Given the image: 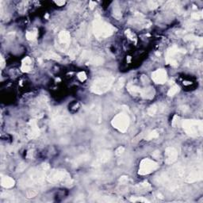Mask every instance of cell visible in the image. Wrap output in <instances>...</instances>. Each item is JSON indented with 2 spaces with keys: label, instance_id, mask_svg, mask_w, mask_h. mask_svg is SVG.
I'll list each match as a JSON object with an SVG mask.
<instances>
[{
  "label": "cell",
  "instance_id": "cell-24",
  "mask_svg": "<svg viewBox=\"0 0 203 203\" xmlns=\"http://www.w3.org/2000/svg\"><path fill=\"white\" fill-rule=\"evenodd\" d=\"M159 136V132H158L157 130H152L151 132H149L148 134L145 136V139L149 141V140L155 139V138H157Z\"/></svg>",
  "mask_w": 203,
  "mask_h": 203
},
{
  "label": "cell",
  "instance_id": "cell-20",
  "mask_svg": "<svg viewBox=\"0 0 203 203\" xmlns=\"http://www.w3.org/2000/svg\"><path fill=\"white\" fill-rule=\"evenodd\" d=\"M164 109V106H162L161 104H155L148 109V113L150 116H154L156 113H158V112L162 111Z\"/></svg>",
  "mask_w": 203,
  "mask_h": 203
},
{
  "label": "cell",
  "instance_id": "cell-39",
  "mask_svg": "<svg viewBox=\"0 0 203 203\" xmlns=\"http://www.w3.org/2000/svg\"><path fill=\"white\" fill-rule=\"evenodd\" d=\"M120 183L122 184H126L128 182V177L127 176H122L119 180Z\"/></svg>",
  "mask_w": 203,
  "mask_h": 203
},
{
  "label": "cell",
  "instance_id": "cell-27",
  "mask_svg": "<svg viewBox=\"0 0 203 203\" xmlns=\"http://www.w3.org/2000/svg\"><path fill=\"white\" fill-rule=\"evenodd\" d=\"M178 90H179V87H178V86H176V85H175V86L172 87L171 89H170L169 90H168V95L169 96H174L175 94L178 93Z\"/></svg>",
  "mask_w": 203,
  "mask_h": 203
},
{
  "label": "cell",
  "instance_id": "cell-38",
  "mask_svg": "<svg viewBox=\"0 0 203 203\" xmlns=\"http://www.w3.org/2000/svg\"><path fill=\"white\" fill-rule=\"evenodd\" d=\"M131 201H143V202H148V201L145 198H132L130 199Z\"/></svg>",
  "mask_w": 203,
  "mask_h": 203
},
{
  "label": "cell",
  "instance_id": "cell-1",
  "mask_svg": "<svg viewBox=\"0 0 203 203\" xmlns=\"http://www.w3.org/2000/svg\"><path fill=\"white\" fill-rule=\"evenodd\" d=\"M48 168L49 166L46 164H42L39 168H34L21 178L20 181V185L25 187L42 183L47 175V171Z\"/></svg>",
  "mask_w": 203,
  "mask_h": 203
},
{
  "label": "cell",
  "instance_id": "cell-18",
  "mask_svg": "<svg viewBox=\"0 0 203 203\" xmlns=\"http://www.w3.org/2000/svg\"><path fill=\"white\" fill-rule=\"evenodd\" d=\"M141 96L144 99H152L154 97V95H155V90H153L152 87H147V88L141 89Z\"/></svg>",
  "mask_w": 203,
  "mask_h": 203
},
{
  "label": "cell",
  "instance_id": "cell-21",
  "mask_svg": "<svg viewBox=\"0 0 203 203\" xmlns=\"http://www.w3.org/2000/svg\"><path fill=\"white\" fill-rule=\"evenodd\" d=\"M127 90L132 95H137L141 94V88H140L139 87H137L136 85H133L132 84V83H129L127 86Z\"/></svg>",
  "mask_w": 203,
  "mask_h": 203
},
{
  "label": "cell",
  "instance_id": "cell-17",
  "mask_svg": "<svg viewBox=\"0 0 203 203\" xmlns=\"http://www.w3.org/2000/svg\"><path fill=\"white\" fill-rule=\"evenodd\" d=\"M14 184H15V182H14V180L12 178H11L9 176H3V175H2V178H1V186L2 187L11 188L12 187H14Z\"/></svg>",
  "mask_w": 203,
  "mask_h": 203
},
{
  "label": "cell",
  "instance_id": "cell-6",
  "mask_svg": "<svg viewBox=\"0 0 203 203\" xmlns=\"http://www.w3.org/2000/svg\"><path fill=\"white\" fill-rule=\"evenodd\" d=\"M130 119L126 113H120L117 114L112 120V126L122 132H126L129 129Z\"/></svg>",
  "mask_w": 203,
  "mask_h": 203
},
{
  "label": "cell",
  "instance_id": "cell-30",
  "mask_svg": "<svg viewBox=\"0 0 203 203\" xmlns=\"http://www.w3.org/2000/svg\"><path fill=\"white\" fill-rule=\"evenodd\" d=\"M113 16L117 18V19H120L122 17V12L121 10L119 9L118 7H113Z\"/></svg>",
  "mask_w": 203,
  "mask_h": 203
},
{
  "label": "cell",
  "instance_id": "cell-13",
  "mask_svg": "<svg viewBox=\"0 0 203 203\" xmlns=\"http://www.w3.org/2000/svg\"><path fill=\"white\" fill-rule=\"evenodd\" d=\"M178 151L173 147H168L165 150V155H166V159H165V163L167 164H172L175 161L177 160L178 158Z\"/></svg>",
  "mask_w": 203,
  "mask_h": 203
},
{
  "label": "cell",
  "instance_id": "cell-9",
  "mask_svg": "<svg viewBox=\"0 0 203 203\" xmlns=\"http://www.w3.org/2000/svg\"><path fill=\"white\" fill-rule=\"evenodd\" d=\"M158 168H159V165L155 161L146 158V159H142L140 164L139 174L142 175H148V174L153 172Z\"/></svg>",
  "mask_w": 203,
  "mask_h": 203
},
{
  "label": "cell",
  "instance_id": "cell-28",
  "mask_svg": "<svg viewBox=\"0 0 203 203\" xmlns=\"http://www.w3.org/2000/svg\"><path fill=\"white\" fill-rule=\"evenodd\" d=\"M136 187L138 188V190H144V191H148V190H149L151 188L150 185L148 182H144V183H141L139 185L136 186Z\"/></svg>",
  "mask_w": 203,
  "mask_h": 203
},
{
  "label": "cell",
  "instance_id": "cell-26",
  "mask_svg": "<svg viewBox=\"0 0 203 203\" xmlns=\"http://www.w3.org/2000/svg\"><path fill=\"white\" fill-rule=\"evenodd\" d=\"M124 84H125V80H124V78H120L118 80V82L115 84V90H121L122 88L123 87Z\"/></svg>",
  "mask_w": 203,
  "mask_h": 203
},
{
  "label": "cell",
  "instance_id": "cell-22",
  "mask_svg": "<svg viewBox=\"0 0 203 203\" xmlns=\"http://www.w3.org/2000/svg\"><path fill=\"white\" fill-rule=\"evenodd\" d=\"M88 63L90 64H94V65H101L104 63V59L102 57H91L89 59Z\"/></svg>",
  "mask_w": 203,
  "mask_h": 203
},
{
  "label": "cell",
  "instance_id": "cell-37",
  "mask_svg": "<svg viewBox=\"0 0 203 203\" xmlns=\"http://www.w3.org/2000/svg\"><path fill=\"white\" fill-rule=\"evenodd\" d=\"M25 168H26V164H23V163H21V164H19L18 166V168H17V171H24V170L25 169Z\"/></svg>",
  "mask_w": 203,
  "mask_h": 203
},
{
  "label": "cell",
  "instance_id": "cell-41",
  "mask_svg": "<svg viewBox=\"0 0 203 203\" xmlns=\"http://www.w3.org/2000/svg\"><path fill=\"white\" fill-rule=\"evenodd\" d=\"M1 62H2V64H1V66H2V67H3V65H4V60H3V59H2V58H1Z\"/></svg>",
  "mask_w": 203,
  "mask_h": 203
},
{
  "label": "cell",
  "instance_id": "cell-34",
  "mask_svg": "<svg viewBox=\"0 0 203 203\" xmlns=\"http://www.w3.org/2000/svg\"><path fill=\"white\" fill-rule=\"evenodd\" d=\"M78 78H79V80H80V81L83 82L87 80V75H86V73H85L84 72H81L78 74Z\"/></svg>",
  "mask_w": 203,
  "mask_h": 203
},
{
  "label": "cell",
  "instance_id": "cell-29",
  "mask_svg": "<svg viewBox=\"0 0 203 203\" xmlns=\"http://www.w3.org/2000/svg\"><path fill=\"white\" fill-rule=\"evenodd\" d=\"M45 57H46V58H51V59H54V60H60V56L57 55V53H53V52H51V53H46Z\"/></svg>",
  "mask_w": 203,
  "mask_h": 203
},
{
  "label": "cell",
  "instance_id": "cell-31",
  "mask_svg": "<svg viewBox=\"0 0 203 203\" xmlns=\"http://www.w3.org/2000/svg\"><path fill=\"white\" fill-rule=\"evenodd\" d=\"M161 2H158V1H149L148 2V7H150L151 9H155L157 7H159Z\"/></svg>",
  "mask_w": 203,
  "mask_h": 203
},
{
  "label": "cell",
  "instance_id": "cell-19",
  "mask_svg": "<svg viewBox=\"0 0 203 203\" xmlns=\"http://www.w3.org/2000/svg\"><path fill=\"white\" fill-rule=\"evenodd\" d=\"M32 68V60L29 57L23 59L21 64V71L24 72H28Z\"/></svg>",
  "mask_w": 203,
  "mask_h": 203
},
{
  "label": "cell",
  "instance_id": "cell-32",
  "mask_svg": "<svg viewBox=\"0 0 203 203\" xmlns=\"http://www.w3.org/2000/svg\"><path fill=\"white\" fill-rule=\"evenodd\" d=\"M126 35L127 36L130 40H132V41H136V36H135V34H133L130 30H126Z\"/></svg>",
  "mask_w": 203,
  "mask_h": 203
},
{
  "label": "cell",
  "instance_id": "cell-10",
  "mask_svg": "<svg viewBox=\"0 0 203 203\" xmlns=\"http://www.w3.org/2000/svg\"><path fill=\"white\" fill-rule=\"evenodd\" d=\"M71 42V36L67 31H61L58 35V42L57 47L58 49L64 51L68 48L69 44Z\"/></svg>",
  "mask_w": 203,
  "mask_h": 203
},
{
  "label": "cell",
  "instance_id": "cell-36",
  "mask_svg": "<svg viewBox=\"0 0 203 203\" xmlns=\"http://www.w3.org/2000/svg\"><path fill=\"white\" fill-rule=\"evenodd\" d=\"M37 194V192L36 191H29L27 192V196L28 198H34Z\"/></svg>",
  "mask_w": 203,
  "mask_h": 203
},
{
  "label": "cell",
  "instance_id": "cell-16",
  "mask_svg": "<svg viewBox=\"0 0 203 203\" xmlns=\"http://www.w3.org/2000/svg\"><path fill=\"white\" fill-rule=\"evenodd\" d=\"M90 156L88 154H83V155H80L79 156H77L76 158H75L74 160L72 161V164L75 167H77L79 165H81L84 163L87 162L90 159Z\"/></svg>",
  "mask_w": 203,
  "mask_h": 203
},
{
  "label": "cell",
  "instance_id": "cell-3",
  "mask_svg": "<svg viewBox=\"0 0 203 203\" xmlns=\"http://www.w3.org/2000/svg\"><path fill=\"white\" fill-rule=\"evenodd\" d=\"M114 77L110 76H101L95 80L90 87V90L96 95H102L110 90L114 83Z\"/></svg>",
  "mask_w": 203,
  "mask_h": 203
},
{
  "label": "cell",
  "instance_id": "cell-15",
  "mask_svg": "<svg viewBox=\"0 0 203 203\" xmlns=\"http://www.w3.org/2000/svg\"><path fill=\"white\" fill-rule=\"evenodd\" d=\"M202 178V170L200 168L199 169L194 170L191 171V173L188 175V176L186 178V182L191 183V182H197V181L201 180Z\"/></svg>",
  "mask_w": 203,
  "mask_h": 203
},
{
  "label": "cell",
  "instance_id": "cell-33",
  "mask_svg": "<svg viewBox=\"0 0 203 203\" xmlns=\"http://www.w3.org/2000/svg\"><path fill=\"white\" fill-rule=\"evenodd\" d=\"M191 17H192V18H194V19L200 20L201 18H202V13L201 12L193 13V14H191Z\"/></svg>",
  "mask_w": 203,
  "mask_h": 203
},
{
  "label": "cell",
  "instance_id": "cell-14",
  "mask_svg": "<svg viewBox=\"0 0 203 203\" xmlns=\"http://www.w3.org/2000/svg\"><path fill=\"white\" fill-rule=\"evenodd\" d=\"M29 132L28 137L30 139H34L37 138L40 135V129L37 126V122L35 120H31L29 123Z\"/></svg>",
  "mask_w": 203,
  "mask_h": 203
},
{
  "label": "cell",
  "instance_id": "cell-35",
  "mask_svg": "<svg viewBox=\"0 0 203 203\" xmlns=\"http://www.w3.org/2000/svg\"><path fill=\"white\" fill-rule=\"evenodd\" d=\"M124 152H125V148L121 146L117 148L116 151H115V154H116L117 155H121L124 153Z\"/></svg>",
  "mask_w": 203,
  "mask_h": 203
},
{
  "label": "cell",
  "instance_id": "cell-11",
  "mask_svg": "<svg viewBox=\"0 0 203 203\" xmlns=\"http://www.w3.org/2000/svg\"><path fill=\"white\" fill-rule=\"evenodd\" d=\"M111 152L109 150H103L99 152L97 155L95 160L94 161V163L92 164V166L98 168V167L101 166L103 164H106L108 161L110 160L111 158Z\"/></svg>",
  "mask_w": 203,
  "mask_h": 203
},
{
  "label": "cell",
  "instance_id": "cell-12",
  "mask_svg": "<svg viewBox=\"0 0 203 203\" xmlns=\"http://www.w3.org/2000/svg\"><path fill=\"white\" fill-rule=\"evenodd\" d=\"M152 79L155 83L163 84L167 81L168 75H167L166 71L164 69H158L152 73Z\"/></svg>",
  "mask_w": 203,
  "mask_h": 203
},
{
  "label": "cell",
  "instance_id": "cell-40",
  "mask_svg": "<svg viewBox=\"0 0 203 203\" xmlns=\"http://www.w3.org/2000/svg\"><path fill=\"white\" fill-rule=\"evenodd\" d=\"M55 2L57 4V5H60V6L64 5V4L65 3V2H64V1H57V2Z\"/></svg>",
  "mask_w": 203,
  "mask_h": 203
},
{
  "label": "cell",
  "instance_id": "cell-25",
  "mask_svg": "<svg viewBox=\"0 0 203 203\" xmlns=\"http://www.w3.org/2000/svg\"><path fill=\"white\" fill-rule=\"evenodd\" d=\"M26 38L28 39V40H30V41H34V39L37 37V30H31V31H28V32L26 33Z\"/></svg>",
  "mask_w": 203,
  "mask_h": 203
},
{
  "label": "cell",
  "instance_id": "cell-2",
  "mask_svg": "<svg viewBox=\"0 0 203 203\" xmlns=\"http://www.w3.org/2000/svg\"><path fill=\"white\" fill-rule=\"evenodd\" d=\"M52 126L58 132H64L72 125V118L63 109L56 108L52 113Z\"/></svg>",
  "mask_w": 203,
  "mask_h": 203
},
{
  "label": "cell",
  "instance_id": "cell-23",
  "mask_svg": "<svg viewBox=\"0 0 203 203\" xmlns=\"http://www.w3.org/2000/svg\"><path fill=\"white\" fill-rule=\"evenodd\" d=\"M184 39H185L186 41H196L197 44H199L200 47H201V44H202V39H201V37H195V36H194V35H188V36H186V37H184Z\"/></svg>",
  "mask_w": 203,
  "mask_h": 203
},
{
  "label": "cell",
  "instance_id": "cell-8",
  "mask_svg": "<svg viewBox=\"0 0 203 203\" xmlns=\"http://www.w3.org/2000/svg\"><path fill=\"white\" fill-rule=\"evenodd\" d=\"M185 53L186 51L184 49L178 48L176 45H173L167 52L166 62L171 65H177L180 60L181 56Z\"/></svg>",
  "mask_w": 203,
  "mask_h": 203
},
{
  "label": "cell",
  "instance_id": "cell-7",
  "mask_svg": "<svg viewBox=\"0 0 203 203\" xmlns=\"http://www.w3.org/2000/svg\"><path fill=\"white\" fill-rule=\"evenodd\" d=\"M47 179L51 183L57 184L63 182H69L71 179V177L65 170L58 169L53 170L52 171H50V173L47 176Z\"/></svg>",
  "mask_w": 203,
  "mask_h": 203
},
{
  "label": "cell",
  "instance_id": "cell-5",
  "mask_svg": "<svg viewBox=\"0 0 203 203\" xmlns=\"http://www.w3.org/2000/svg\"><path fill=\"white\" fill-rule=\"evenodd\" d=\"M182 126L189 136L197 137L202 135L203 123L201 120H185L182 122Z\"/></svg>",
  "mask_w": 203,
  "mask_h": 203
},
{
  "label": "cell",
  "instance_id": "cell-4",
  "mask_svg": "<svg viewBox=\"0 0 203 203\" xmlns=\"http://www.w3.org/2000/svg\"><path fill=\"white\" fill-rule=\"evenodd\" d=\"M115 29L110 24L101 18H96L93 22V33L98 39H104L110 37L114 32Z\"/></svg>",
  "mask_w": 203,
  "mask_h": 203
}]
</instances>
